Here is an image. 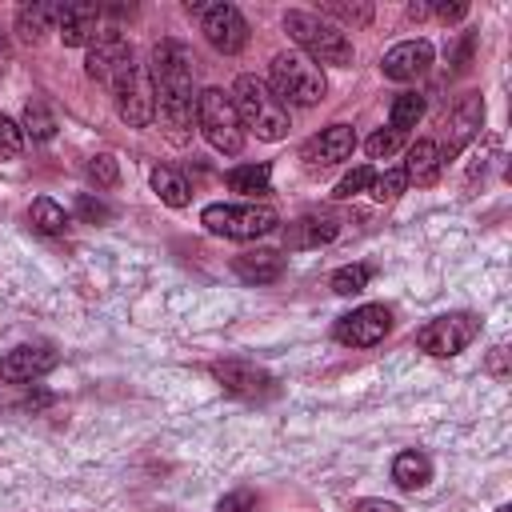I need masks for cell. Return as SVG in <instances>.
<instances>
[{
	"label": "cell",
	"instance_id": "8d00e7d4",
	"mask_svg": "<svg viewBox=\"0 0 512 512\" xmlns=\"http://www.w3.org/2000/svg\"><path fill=\"white\" fill-rule=\"evenodd\" d=\"M424 16H436V20H444V24H448V20H464V16H468V4H460V0H456V4H424Z\"/></svg>",
	"mask_w": 512,
	"mask_h": 512
},
{
	"label": "cell",
	"instance_id": "f546056e",
	"mask_svg": "<svg viewBox=\"0 0 512 512\" xmlns=\"http://www.w3.org/2000/svg\"><path fill=\"white\" fill-rule=\"evenodd\" d=\"M88 180H96V188H116V184H120V164H116V156H108V152L92 156V160H88Z\"/></svg>",
	"mask_w": 512,
	"mask_h": 512
},
{
	"label": "cell",
	"instance_id": "7c38bea8",
	"mask_svg": "<svg viewBox=\"0 0 512 512\" xmlns=\"http://www.w3.org/2000/svg\"><path fill=\"white\" fill-rule=\"evenodd\" d=\"M212 376L224 384V392L244 396V400H264L276 392V380L248 360H220V364H212Z\"/></svg>",
	"mask_w": 512,
	"mask_h": 512
},
{
	"label": "cell",
	"instance_id": "6da1fadb",
	"mask_svg": "<svg viewBox=\"0 0 512 512\" xmlns=\"http://www.w3.org/2000/svg\"><path fill=\"white\" fill-rule=\"evenodd\" d=\"M192 52L180 40H160L152 48V100H156V116L164 136L180 148L192 140V120H196V72H192Z\"/></svg>",
	"mask_w": 512,
	"mask_h": 512
},
{
	"label": "cell",
	"instance_id": "8992f818",
	"mask_svg": "<svg viewBox=\"0 0 512 512\" xmlns=\"http://www.w3.org/2000/svg\"><path fill=\"white\" fill-rule=\"evenodd\" d=\"M196 128L224 156H236L244 148V128H240V116H236L232 96L224 88H204L200 92V100H196Z\"/></svg>",
	"mask_w": 512,
	"mask_h": 512
},
{
	"label": "cell",
	"instance_id": "83f0119b",
	"mask_svg": "<svg viewBox=\"0 0 512 512\" xmlns=\"http://www.w3.org/2000/svg\"><path fill=\"white\" fill-rule=\"evenodd\" d=\"M368 280H372V268L368 264H344V268L332 272V292L336 296H356V292L368 288Z\"/></svg>",
	"mask_w": 512,
	"mask_h": 512
},
{
	"label": "cell",
	"instance_id": "8fae6325",
	"mask_svg": "<svg viewBox=\"0 0 512 512\" xmlns=\"http://www.w3.org/2000/svg\"><path fill=\"white\" fill-rule=\"evenodd\" d=\"M112 96H116V112L128 128H148L156 120V100H152V80L148 72L136 64L124 80L112 84Z\"/></svg>",
	"mask_w": 512,
	"mask_h": 512
},
{
	"label": "cell",
	"instance_id": "7a4b0ae2",
	"mask_svg": "<svg viewBox=\"0 0 512 512\" xmlns=\"http://www.w3.org/2000/svg\"><path fill=\"white\" fill-rule=\"evenodd\" d=\"M232 108L240 116V128L244 132H256L260 140H284L288 136V108L272 96V88L260 80V76H236L232 84Z\"/></svg>",
	"mask_w": 512,
	"mask_h": 512
},
{
	"label": "cell",
	"instance_id": "d6a6232c",
	"mask_svg": "<svg viewBox=\"0 0 512 512\" xmlns=\"http://www.w3.org/2000/svg\"><path fill=\"white\" fill-rule=\"evenodd\" d=\"M400 140H404V132H396V128H380V132H372V136H368V144H364V148H368V156H372V160H388V156L400 148Z\"/></svg>",
	"mask_w": 512,
	"mask_h": 512
},
{
	"label": "cell",
	"instance_id": "d590c367",
	"mask_svg": "<svg viewBox=\"0 0 512 512\" xmlns=\"http://www.w3.org/2000/svg\"><path fill=\"white\" fill-rule=\"evenodd\" d=\"M216 512H256V496H252L248 488H240V492H228V496L216 504Z\"/></svg>",
	"mask_w": 512,
	"mask_h": 512
},
{
	"label": "cell",
	"instance_id": "d6986e66",
	"mask_svg": "<svg viewBox=\"0 0 512 512\" xmlns=\"http://www.w3.org/2000/svg\"><path fill=\"white\" fill-rule=\"evenodd\" d=\"M232 272L244 280V284H272L280 280L284 272V256L276 248H252V252H240L232 260Z\"/></svg>",
	"mask_w": 512,
	"mask_h": 512
},
{
	"label": "cell",
	"instance_id": "7402d4cb",
	"mask_svg": "<svg viewBox=\"0 0 512 512\" xmlns=\"http://www.w3.org/2000/svg\"><path fill=\"white\" fill-rule=\"evenodd\" d=\"M392 480H396V488L416 492V488H424V484L432 480V460H428L424 452H416V448H404V452L392 460Z\"/></svg>",
	"mask_w": 512,
	"mask_h": 512
},
{
	"label": "cell",
	"instance_id": "5b68a950",
	"mask_svg": "<svg viewBox=\"0 0 512 512\" xmlns=\"http://www.w3.org/2000/svg\"><path fill=\"white\" fill-rule=\"evenodd\" d=\"M200 224L224 240H260L280 228V216L268 204H208L200 212Z\"/></svg>",
	"mask_w": 512,
	"mask_h": 512
},
{
	"label": "cell",
	"instance_id": "603a6c76",
	"mask_svg": "<svg viewBox=\"0 0 512 512\" xmlns=\"http://www.w3.org/2000/svg\"><path fill=\"white\" fill-rule=\"evenodd\" d=\"M228 188L240 196H268L272 192V168L268 164H240L228 172Z\"/></svg>",
	"mask_w": 512,
	"mask_h": 512
},
{
	"label": "cell",
	"instance_id": "4dcf8cb0",
	"mask_svg": "<svg viewBox=\"0 0 512 512\" xmlns=\"http://www.w3.org/2000/svg\"><path fill=\"white\" fill-rule=\"evenodd\" d=\"M20 152H24V132H20V124L0 112V160H16Z\"/></svg>",
	"mask_w": 512,
	"mask_h": 512
},
{
	"label": "cell",
	"instance_id": "277c9868",
	"mask_svg": "<svg viewBox=\"0 0 512 512\" xmlns=\"http://www.w3.org/2000/svg\"><path fill=\"white\" fill-rule=\"evenodd\" d=\"M268 88H272V96H276L284 108H288V104H296V108H312V104L324 100L328 80H324L320 64H312L304 52H280V56H272Z\"/></svg>",
	"mask_w": 512,
	"mask_h": 512
},
{
	"label": "cell",
	"instance_id": "ffe728a7",
	"mask_svg": "<svg viewBox=\"0 0 512 512\" xmlns=\"http://www.w3.org/2000/svg\"><path fill=\"white\" fill-rule=\"evenodd\" d=\"M400 168H404L408 184H420V188L436 184V180H440V168H444L440 144H436V140H416V144L408 148V160H404Z\"/></svg>",
	"mask_w": 512,
	"mask_h": 512
},
{
	"label": "cell",
	"instance_id": "60d3db41",
	"mask_svg": "<svg viewBox=\"0 0 512 512\" xmlns=\"http://www.w3.org/2000/svg\"><path fill=\"white\" fill-rule=\"evenodd\" d=\"M496 512H512V508H496Z\"/></svg>",
	"mask_w": 512,
	"mask_h": 512
},
{
	"label": "cell",
	"instance_id": "836d02e7",
	"mask_svg": "<svg viewBox=\"0 0 512 512\" xmlns=\"http://www.w3.org/2000/svg\"><path fill=\"white\" fill-rule=\"evenodd\" d=\"M372 176H376V172H372L368 164H360V168H352V172H348V176H344V180L336 184V192H332V196H340V200H348V196H356V192H368V184H372Z\"/></svg>",
	"mask_w": 512,
	"mask_h": 512
},
{
	"label": "cell",
	"instance_id": "d4e9b609",
	"mask_svg": "<svg viewBox=\"0 0 512 512\" xmlns=\"http://www.w3.org/2000/svg\"><path fill=\"white\" fill-rule=\"evenodd\" d=\"M152 192H156L168 208H184V204H188V180H184L180 172H172V168H156V172H152Z\"/></svg>",
	"mask_w": 512,
	"mask_h": 512
},
{
	"label": "cell",
	"instance_id": "9c48e42d",
	"mask_svg": "<svg viewBox=\"0 0 512 512\" xmlns=\"http://www.w3.org/2000/svg\"><path fill=\"white\" fill-rule=\"evenodd\" d=\"M132 68H136L132 44H128L120 32H100V36H96V44H88L84 72H88L96 84L112 88V84H116V80H124Z\"/></svg>",
	"mask_w": 512,
	"mask_h": 512
},
{
	"label": "cell",
	"instance_id": "5bb4252c",
	"mask_svg": "<svg viewBox=\"0 0 512 512\" xmlns=\"http://www.w3.org/2000/svg\"><path fill=\"white\" fill-rule=\"evenodd\" d=\"M352 148H356V132H352V124H328V128H320V132L300 148V156H304L308 168H328V164L348 160Z\"/></svg>",
	"mask_w": 512,
	"mask_h": 512
},
{
	"label": "cell",
	"instance_id": "484cf974",
	"mask_svg": "<svg viewBox=\"0 0 512 512\" xmlns=\"http://www.w3.org/2000/svg\"><path fill=\"white\" fill-rule=\"evenodd\" d=\"M420 116H424V96H416V92H400V96L392 100L388 128L408 132V128H416V120H420Z\"/></svg>",
	"mask_w": 512,
	"mask_h": 512
},
{
	"label": "cell",
	"instance_id": "4316f807",
	"mask_svg": "<svg viewBox=\"0 0 512 512\" xmlns=\"http://www.w3.org/2000/svg\"><path fill=\"white\" fill-rule=\"evenodd\" d=\"M368 192H372V200H380V204L400 200V196L408 192V176H404V168H384V172H376L372 184H368Z\"/></svg>",
	"mask_w": 512,
	"mask_h": 512
},
{
	"label": "cell",
	"instance_id": "44dd1931",
	"mask_svg": "<svg viewBox=\"0 0 512 512\" xmlns=\"http://www.w3.org/2000/svg\"><path fill=\"white\" fill-rule=\"evenodd\" d=\"M56 16H60V4H48V0H32V4H24V8L16 12V32H20L28 44H40V40L52 32Z\"/></svg>",
	"mask_w": 512,
	"mask_h": 512
},
{
	"label": "cell",
	"instance_id": "4fadbf2b",
	"mask_svg": "<svg viewBox=\"0 0 512 512\" xmlns=\"http://www.w3.org/2000/svg\"><path fill=\"white\" fill-rule=\"evenodd\" d=\"M100 16L104 8L96 0H72V4H60V16H56V32L68 48H84V44H96L100 36Z\"/></svg>",
	"mask_w": 512,
	"mask_h": 512
},
{
	"label": "cell",
	"instance_id": "ba28073f",
	"mask_svg": "<svg viewBox=\"0 0 512 512\" xmlns=\"http://www.w3.org/2000/svg\"><path fill=\"white\" fill-rule=\"evenodd\" d=\"M188 12L200 16V32L216 52L232 56L248 44V20L240 16L236 4H188Z\"/></svg>",
	"mask_w": 512,
	"mask_h": 512
},
{
	"label": "cell",
	"instance_id": "e0dca14e",
	"mask_svg": "<svg viewBox=\"0 0 512 512\" xmlns=\"http://www.w3.org/2000/svg\"><path fill=\"white\" fill-rule=\"evenodd\" d=\"M428 64H432V44H428V40H404V44L388 48L384 60H380L384 76H388V80H400V84L424 76Z\"/></svg>",
	"mask_w": 512,
	"mask_h": 512
},
{
	"label": "cell",
	"instance_id": "3957f363",
	"mask_svg": "<svg viewBox=\"0 0 512 512\" xmlns=\"http://www.w3.org/2000/svg\"><path fill=\"white\" fill-rule=\"evenodd\" d=\"M284 32L296 40V48H300L312 64L352 68V40H348L336 24L320 20L316 12H300V8L284 12Z\"/></svg>",
	"mask_w": 512,
	"mask_h": 512
},
{
	"label": "cell",
	"instance_id": "cb8c5ba5",
	"mask_svg": "<svg viewBox=\"0 0 512 512\" xmlns=\"http://www.w3.org/2000/svg\"><path fill=\"white\" fill-rule=\"evenodd\" d=\"M28 224H32L36 232H44V236H60V232L68 228V212H64L56 200L40 196V200H32V208H28Z\"/></svg>",
	"mask_w": 512,
	"mask_h": 512
},
{
	"label": "cell",
	"instance_id": "1f68e13d",
	"mask_svg": "<svg viewBox=\"0 0 512 512\" xmlns=\"http://www.w3.org/2000/svg\"><path fill=\"white\" fill-rule=\"evenodd\" d=\"M320 12L344 20V24H368L372 20V4H340V0H324Z\"/></svg>",
	"mask_w": 512,
	"mask_h": 512
},
{
	"label": "cell",
	"instance_id": "ab89813d",
	"mask_svg": "<svg viewBox=\"0 0 512 512\" xmlns=\"http://www.w3.org/2000/svg\"><path fill=\"white\" fill-rule=\"evenodd\" d=\"M8 64H12V44H8V36L0 32V72H4Z\"/></svg>",
	"mask_w": 512,
	"mask_h": 512
},
{
	"label": "cell",
	"instance_id": "2e32d148",
	"mask_svg": "<svg viewBox=\"0 0 512 512\" xmlns=\"http://www.w3.org/2000/svg\"><path fill=\"white\" fill-rule=\"evenodd\" d=\"M480 124H484V100H480L476 92L460 96V100L452 104V112H448V144L440 148V160L448 164V160L480 132Z\"/></svg>",
	"mask_w": 512,
	"mask_h": 512
},
{
	"label": "cell",
	"instance_id": "f1b7e54d",
	"mask_svg": "<svg viewBox=\"0 0 512 512\" xmlns=\"http://www.w3.org/2000/svg\"><path fill=\"white\" fill-rule=\"evenodd\" d=\"M24 132H28L32 140H52V132H56V116H52L40 100H28V108H24Z\"/></svg>",
	"mask_w": 512,
	"mask_h": 512
},
{
	"label": "cell",
	"instance_id": "f35d334b",
	"mask_svg": "<svg viewBox=\"0 0 512 512\" xmlns=\"http://www.w3.org/2000/svg\"><path fill=\"white\" fill-rule=\"evenodd\" d=\"M504 352H508L504 344H496V348H492V356H488V372H496V376H504Z\"/></svg>",
	"mask_w": 512,
	"mask_h": 512
},
{
	"label": "cell",
	"instance_id": "52a82bcc",
	"mask_svg": "<svg viewBox=\"0 0 512 512\" xmlns=\"http://www.w3.org/2000/svg\"><path fill=\"white\" fill-rule=\"evenodd\" d=\"M476 336H480V320L472 312H448V316H436L424 328H416V348L444 360V356L464 352Z\"/></svg>",
	"mask_w": 512,
	"mask_h": 512
},
{
	"label": "cell",
	"instance_id": "9a60e30c",
	"mask_svg": "<svg viewBox=\"0 0 512 512\" xmlns=\"http://www.w3.org/2000/svg\"><path fill=\"white\" fill-rule=\"evenodd\" d=\"M52 368H56L52 344H20V348H12L0 360V380H8V384H32V380H40Z\"/></svg>",
	"mask_w": 512,
	"mask_h": 512
},
{
	"label": "cell",
	"instance_id": "e575fe53",
	"mask_svg": "<svg viewBox=\"0 0 512 512\" xmlns=\"http://www.w3.org/2000/svg\"><path fill=\"white\" fill-rule=\"evenodd\" d=\"M76 212H80L84 220H92V224H96V220H100V224H104V220H112V208H108L104 200H92V192H80Z\"/></svg>",
	"mask_w": 512,
	"mask_h": 512
},
{
	"label": "cell",
	"instance_id": "30bf717a",
	"mask_svg": "<svg viewBox=\"0 0 512 512\" xmlns=\"http://www.w3.org/2000/svg\"><path fill=\"white\" fill-rule=\"evenodd\" d=\"M388 332H392V312H388L384 304H360V308H352L348 316H340L336 328H332V336H336L344 348H372V344H380Z\"/></svg>",
	"mask_w": 512,
	"mask_h": 512
},
{
	"label": "cell",
	"instance_id": "74e56055",
	"mask_svg": "<svg viewBox=\"0 0 512 512\" xmlns=\"http://www.w3.org/2000/svg\"><path fill=\"white\" fill-rule=\"evenodd\" d=\"M352 512H404V508H396V504H388V500H356Z\"/></svg>",
	"mask_w": 512,
	"mask_h": 512
},
{
	"label": "cell",
	"instance_id": "ac0fdd59",
	"mask_svg": "<svg viewBox=\"0 0 512 512\" xmlns=\"http://www.w3.org/2000/svg\"><path fill=\"white\" fill-rule=\"evenodd\" d=\"M336 232H340V220L332 212H308L284 228V244L288 248H316V244H328Z\"/></svg>",
	"mask_w": 512,
	"mask_h": 512
}]
</instances>
